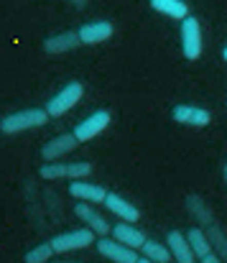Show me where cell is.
Listing matches in <instances>:
<instances>
[{
  "label": "cell",
  "instance_id": "5bb4252c",
  "mask_svg": "<svg viewBox=\"0 0 227 263\" xmlns=\"http://www.w3.org/2000/svg\"><path fill=\"white\" fill-rule=\"evenodd\" d=\"M118 220H123V222H138L141 220V210L136 207V204H130L125 197H120V194H115V192H107V197H105V202H102Z\"/></svg>",
  "mask_w": 227,
  "mask_h": 263
},
{
  "label": "cell",
  "instance_id": "44dd1931",
  "mask_svg": "<svg viewBox=\"0 0 227 263\" xmlns=\"http://www.w3.org/2000/svg\"><path fill=\"white\" fill-rule=\"evenodd\" d=\"M207 238H210V246H212V253L220 256L222 261H227V235L220 230V225H210L207 228Z\"/></svg>",
  "mask_w": 227,
  "mask_h": 263
},
{
  "label": "cell",
  "instance_id": "4316f807",
  "mask_svg": "<svg viewBox=\"0 0 227 263\" xmlns=\"http://www.w3.org/2000/svg\"><path fill=\"white\" fill-rule=\"evenodd\" d=\"M222 59H225V62H227V46H225V49H222Z\"/></svg>",
  "mask_w": 227,
  "mask_h": 263
},
{
  "label": "cell",
  "instance_id": "cb8c5ba5",
  "mask_svg": "<svg viewBox=\"0 0 227 263\" xmlns=\"http://www.w3.org/2000/svg\"><path fill=\"white\" fill-rule=\"evenodd\" d=\"M74 8H87V0H69Z\"/></svg>",
  "mask_w": 227,
  "mask_h": 263
},
{
  "label": "cell",
  "instance_id": "277c9868",
  "mask_svg": "<svg viewBox=\"0 0 227 263\" xmlns=\"http://www.w3.org/2000/svg\"><path fill=\"white\" fill-rule=\"evenodd\" d=\"M82 95H84V85H82V82H69V85H64V87L46 102L49 118H62V115H67L77 102L82 100Z\"/></svg>",
  "mask_w": 227,
  "mask_h": 263
},
{
  "label": "cell",
  "instance_id": "6da1fadb",
  "mask_svg": "<svg viewBox=\"0 0 227 263\" xmlns=\"http://www.w3.org/2000/svg\"><path fill=\"white\" fill-rule=\"evenodd\" d=\"M49 123V112L46 107H26V110H18V112H10L0 120V133L3 136H18L23 130H31V128H41Z\"/></svg>",
  "mask_w": 227,
  "mask_h": 263
},
{
  "label": "cell",
  "instance_id": "3957f363",
  "mask_svg": "<svg viewBox=\"0 0 227 263\" xmlns=\"http://www.w3.org/2000/svg\"><path fill=\"white\" fill-rule=\"evenodd\" d=\"M94 240H97V235L89 228H79V230H69V233H59L49 243L54 248V256H62V253H69V251L89 248V246H94Z\"/></svg>",
  "mask_w": 227,
  "mask_h": 263
},
{
  "label": "cell",
  "instance_id": "ffe728a7",
  "mask_svg": "<svg viewBox=\"0 0 227 263\" xmlns=\"http://www.w3.org/2000/svg\"><path fill=\"white\" fill-rule=\"evenodd\" d=\"M141 251H143V258H151L153 263H171V253H168V248L163 246V243H158V240H151V238H146V243L141 246Z\"/></svg>",
  "mask_w": 227,
  "mask_h": 263
},
{
  "label": "cell",
  "instance_id": "52a82bcc",
  "mask_svg": "<svg viewBox=\"0 0 227 263\" xmlns=\"http://www.w3.org/2000/svg\"><path fill=\"white\" fill-rule=\"evenodd\" d=\"M94 246H97V253H100L102 258H107V261H112V263H136L138 261V253H136L133 248L118 243L115 238H107V235H105V238H97Z\"/></svg>",
  "mask_w": 227,
  "mask_h": 263
},
{
  "label": "cell",
  "instance_id": "7a4b0ae2",
  "mask_svg": "<svg viewBox=\"0 0 227 263\" xmlns=\"http://www.w3.org/2000/svg\"><path fill=\"white\" fill-rule=\"evenodd\" d=\"M41 179L46 181H59V179H67V181H74V179H87L92 174V164L89 161H46L41 164L39 169Z\"/></svg>",
  "mask_w": 227,
  "mask_h": 263
},
{
  "label": "cell",
  "instance_id": "8fae6325",
  "mask_svg": "<svg viewBox=\"0 0 227 263\" xmlns=\"http://www.w3.org/2000/svg\"><path fill=\"white\" fill-rule=\"evenodd\" d=\"M69 194L77 202H89V204H102L107 197V189L102 184H92L87 179H74L69 181Z\"/></svg>",
  "mask_w": 227,
  "mask_h": 263
},
{
  "label": "cell",
  "instance_id": "4fadbf2b",
  "mask_svg": "<svg viewBox=\"0 0 227 263\" xmlns=\"http://www.w3.org/2000/svg\"><path fill=\"white\" fill-rule=\"evenodd\" d=\"M77 46H82V41H79V33H77V31H64V33H54V36H49V39H46V41L41 44L44 54H49V57L69 54V51H74Z\"/></svg>",
  "mask_w": 227,
  "mask_h": 263
},
{
  "label": "cell",
  "instance_id": "603a6c76",
  "mask_svg": "<svg viewBox=\"0 0 227 263\" xmlns=\"http://www.w3.org/2000/svg\"><path fill=\"white\" fill-rule=\"evenodd\" d=\"M199 263H222L220 256H215V253H207L204 258H199Z\"/></svg>",
  "mask_w": 227,
  "mask_h": 263
},
{
  "label": "cell",
  "instance_id": "e0dca14e",
  "mask_svg": "<svg viewBox=\"0 0 227 263\" xmlns=\"http://www.w3.org/2000/svg\"><path fill=\"white\" fill-rule=\"evenodd\" d=\"M184 207H186V212H189L199 225H204V228L215 225V212H212V207L204 202V197H199V194H186Z\"/></svg>",
  "mask_w": 227,
  "mask_h": 263
},
{
  "label": "cell",
  "instance_id": "83f0119b",
  "mask_svg": "<svg viewBox=\"0 0 227 263\" xmlns=\"http://www.w3.org/2000/svg\"><path fill=\"white\" fill-rule=\"evenodd\" d=\"M49 263H77V261H49Z\"/></svg>",
  "mask_w": 227,
  "mask_h": 263
},
{
  "label": "cell",
  "instance_id": "d6986e66",
  "mask_svg": "<svg viewBox=\"0 0 227 263\" xmlns=\"http://www.w3.org/2000/svg\"><path fill=\"white\" fill-rule=\"evenodd\" d=\"M186 240H189V246H192V251H194L197 258H204L207 253H212V246H210V238H207L204 230L192 228V230L186 233Z\"/></svg>",
  "mask_w": 227,
  "mask_h": 263
},
{
  "label": "cell",
  "instance_id": "ba28073f",
  "mask_svg": "<svg viewBox=\"0 0 227 263\" xmlns=\"http://www.w3.org/2000/svg\"><path fill=\"white\" fill-rule=\"evenodd\" d=\"M77 33H79V41L84 46H97V44H105V41L112 39L115 26H112V21H89Z\"/></svg>",
  "mask_w": 227,
  "mask_h": 263
},
{
  "label": "cell",
  "instance_id": "9a60e30c",
  "mask_svg": "<svg viewBox=\"0 0 227 263\" xmlns=\"http://www.w3.org/2000/svg\"><path fill=\"white\" fill-rule=\"evenodd\" d=\"M166 248H168L171 258L176 263L197 261V256H194V251H192V246H189V240H186V235H184L181 230H171V233L166 235Z\"/></svg>",
  "mask_w": 227,
  "mask_h": 263
},
{
  "label": "cell",
  "instance_id": "484cf974",
  "mask_svg": "<svg viewBox=\"0 0 227 263\" xmlns=\"http://www.w3.org/2000/svg\"><path fill=\"white\" fill-rule=\"evenodd\" d=\"M222 176H225V181H227V161H225V166H222Z\"/></svg>",
  "mask_w": 227,
  "mask_h": 263
},
{
  "label": "cell",
  "instance_id": "7402d4cb",
  "mask_svg": "<svg viewBox=\"0 0 227 263\" xmlns=\"http://www.w3.org/2000/svg\"><path fill=\"white\" fill-rule=\"evenodd\" d=\"M51 258H54V248H51V243L33 246V248L23 256V261H26V263H49Z\"/></svg>",
  "mask_w": 227,
  "mask_h": 263
},
{
  "label": "cell",
  "instance_id": "7c38bea8",
  "mask_svg": "<svg viewBox=\"0 0 227 263\" xmlns=\"http://www.w3.org/2000/svg\"><path fill=\"white\" fill-rule=\"evenodd\" d=\"M171 118H174L176 123L192 125V128H204V125H210V120H212L210 110L197 107V105H176V107L171 110Z\"/></svg>",
  "mask_w": 227,
  "mask_h": 263
},
{
  "label": "cell",
  "instance_id": "2e32d148",
  "mask_svg": "<svg viewBox=\"0 0 227 263\" xmlns=\"http://www.w3.org/2000/svg\"><path fill=\"white\" fill-rule=\"evenodd\" d=\"M118 243H123V246H128V248H133V251H141V246L146 243V233L143 230H138L133 222H118V225H112V233H110Z\"/></svg>",
  "mask_w": 227,
  "mask_h": 263
},
{
  "label": "cell",
  "instance_id": "f1b7e54d",
  "mask_svg": "<svg viewBox=\"0 0 227 263\" xmlns=\"http://www.w3.org/2000/svg\"><path fill=\"white\" fill-rule=\"evenodd\" d=\"M194 263H197V261H194Z\"/></svg>",
  "mask_w": 227,
  "mask_h": 263
},
{
  "label": "cell",
  "instance_id": "9c48e42d",
  "mask_svg": "<svg viewBox=\"0 0 227 263\" xmlns=\"http://www.w3.org/2000/svg\"><path fill=\"white\" fill-rule=\"evenodd\" d=\"M77 146H79V141L74 138V133L54 136V138H49V141L41 146V159H44V161H59L62 156L72 154Z\"/></svg>",
  "mask_w": 227,
  "mask_h": 263
},
{
  "label": "cell",
  "instance_id": "ac0fdd59",
  "mask_svg": "<svg viewBox=\"0 0 227 263\" xmlns=\"http://www.w3.org/2000/svg\"><path fill=\"white\" fill-rule=\"evenodd\" d=\"M148 3H151V8L156 13L168 15V18H174V21H184V18L189 15L186 0H148Z\"/></svg>",
  "mask_w": 227,
  "mask_h": 263
},
{
  "label": "cell",
  "instance_id": "8992f818",
  "mask_svg": "<svg viewBox=\"0 0 227 263\" xmlns=\"http://www.w3.org/2000/svg\"><path fill=\"white\" fill-rule=\"evenodd\" d=\"M110 123H112V112H110V110H97V112L87 115L84 120H79L72 133H74V138L79 143H87V141L97 138Z\"/></svg>",
  "mask_w": 227,
  "mask_h": 263
},
{
  "label": "cell",
  "instance_id": "30bf717a",
  "mask_svg": "<svg viewBox=\"0 0 227 263\" xmlns=\"http://www.w3.org/2000/svg\"><path fill=\"white\" fill-rule=\"evenodd\" d=\"M74 215L82 220V225H87L97 238H105V235H110L112 233V225L92 207V204H84V202H79V204H74Z\"/></svg>",
  "mask_w": 227,
  "mask_h": 263
},
{
  "label": "cell",
  "instance_id": "5b68a950",
  "mask_svg": "<svg viewBox=\"0 0 227 263\" xmlns=\"http://www.w3.org/2000/svg\"><path fill=\"white\" fill-rule=\"evenodd\" d=\"M181 51L189 62H197L202 57V26L194 15H186L181 21Z\"/></svg>",
  "mask_w": 227,
  "mask_h": 263
},
{
  "label": "cell",
  "instance_id": "d4e9b609",
  "mask_svg": "<svg viewBox=\"0 0 227 263\" xmlns=\"http://www.w3.org/2000/svg\"><path fill=\"white\" fill-rule=\"evenodd\" d=\"M136 263H153V261H151V258H138Z\"/></svg>",
  "mask_w": 227,
  "mask_h": 263
}]
</instances>
